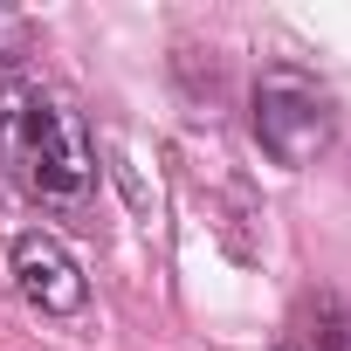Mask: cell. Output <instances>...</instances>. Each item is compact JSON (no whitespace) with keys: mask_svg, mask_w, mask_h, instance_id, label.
Returning a JSON list of instances; mask_svg holds the SVG:
<instances>
[{"mask_svg":"<svg viewBox=\"0 0 351 351\" xmlns=\"http://www.w3.org/2000/svg\"><path fill=\"white\" fill-rule=\"evenodd\" d=\"M330 97H324V83L317 76H303V69H262V83H255V138H262V152L276 158V165H310L324 145H330Z\"/></svg>","mask_w":351,"mask_h":351,"instance_id":"7a4b0ae2","label":"cell"},{"mask_svg":"<svg viewBox=\"0 0 351 351\" xmlns=\"http://www.w3.org/2000/svg\"><path fill=\"white\" fill-rule=\"evenodd\" d=\"M0 165H8V180L49 214H76V207L97 200L90 124L42 76H0Z\"/></svg>","mask_w":351,"mask_h":351,"instance_id":"6da1fadb","label":"cell"},{"mask_svg":"<svg viewBox=\"0 0 351 351\" xmlns=\"http://www.w3.org/2000/svg\"><path fill=\"white\" fill-rule=\"evenodd\" d=\"M8 276H14L21 303H28V310H42V317H83V303H90V276H83V262H76V255H69V241H62V234H49V228L14 234Z\"/></svg>","mask_w":351,"mask_h":351,"instance_id":"3957f363","label":"cell"}]
</instances>
